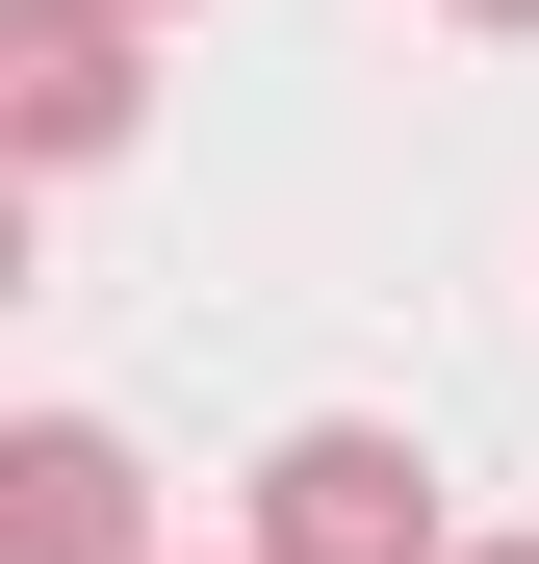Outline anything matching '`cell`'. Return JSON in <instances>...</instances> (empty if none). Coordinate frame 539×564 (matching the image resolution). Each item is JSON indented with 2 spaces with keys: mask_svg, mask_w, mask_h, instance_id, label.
<instances>
[{
  "mask_svg": "<svg viewBox=\"0 0 539 564\" xmlns=\"http://www.w3.org/2000/svg\"><path fill=\"white\" fill-rule=\"evenodd\" d=\"M129 26L154 0H26V26H0V129H26V180H77V154H129Z\"/></svg>",
  "mask_w": 539,
  "mask_h": 564,
  "instance_id": "7a4b0ae2",
  "label": "cell"
},
{
  "mask_svg": "<svg viewBox=\"0 0 539 564\" xmlns=\"http://www.w3.org/2000/svg\"><path fill=\"white\" fill-rule=\"evenodd\" d=\"M436 26H539V0H436Z\"/></svg>",
  "mask_w": 539,
  "mask_h": 564,
  "instance_id": "277c9868",
  "label": "cell"
},
{
  "mask_svg": "<svg viewBox=\"0 0 539 564\" xmlns=\"http://www.w3.org/2000/svg\"><path fill=\"white\" fill-rule=\"evenodd\" d=\"M436 564H539V539H436Z\"/></svg>",
  "mask_w": 539,
  "mask_h": 564,
  "instance_id": "5b68a950",
  "label": "cell"
},
{
  "mask_svg": "<svg viewBox=\"0 0 539 564\" xmlns=\"http://www.w3.org/2000/svg\"><path fill=\"white\" fill-rule=\"evenodd\" d=\"M257 564H436V462L386 411H309L283 462H257Z\"/></svg>",
  "mask_w": 539,
  "mask_h": 564,
  "instance_id": "6da1fadb",
  "label": "cell"
},
{
  "mask_svg": "<svg viewBox=\"0 0 539 564\" xmlns=\"http://www.w3.org/2000/svg\"><path fill=\"white\" fill-rule=\"evenodd\" d=\"M0 564H154V462L104 411H26L0 436Z\"/></svg>",
  "mask_w": 539,
  "mask_h": 564,
  "instance_id": "3957f363",
  "label": "cell"
}]
</instances>
